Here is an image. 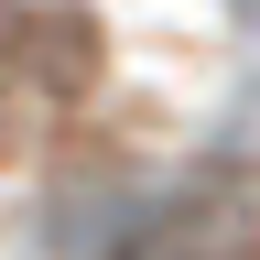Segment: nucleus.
<instances>
[{"label":"nucleus","mask_w":260,"mask_h":260,"mask_svg":"<svg viewBox=\"0 0 260 260\" xmlns=\"http://www.w3.org/2000/svg\"><path fill=\"white\" fill-rule=\"evenodd\" d=\"M109 76V22L76 0H0V119H44Z\"/></svg>","instance_id":"f257e3e1"}]
</instances>
